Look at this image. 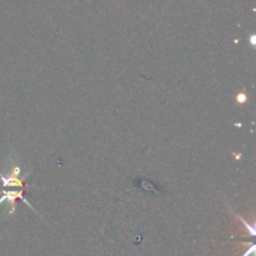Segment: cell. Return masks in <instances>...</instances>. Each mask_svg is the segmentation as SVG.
Returning a JSON list of instances; mask_svg holds the SVG:
<instances>
[{"label": "cell", "mask_w": 256, "mask_h": 256, "mask_svg": "<svg viewBox=\"0 0 256 256\" xmlns=\"http://www.w3.org/2000/svg\"><path fill=\"white\" fill-rule=\"evenodd\" d=\"M20 166L19 165H14L12 170L10 172V174L4 175L0 172V180L2 182V186L4 188H24L22 185V180L25 178H20Z\"/></svg>", "instance_id": "1"}, {"label": "cell", "mask_w": 256, "mask_h": 256, "mask_svg": "<svg viewBox=\"0 0 256 256\" xmlns=\"http://www.w3.org/2000/svg\"><path fill=\"white\" fill-rule=\"evenodd\" d=\"M2 196H0V205L2 204V202H9L10 204V214H12V212H15V200L16 199H22V202H25V204L29 205V208H32V210H34V208L32 206V204H30L29 202H28L25 198H22V192H15V190H12V192H6V190H2Z\"/></svg>", "instance_id": "2"}, {"label": "cell", "mask_w": 256, "mask_h": 256, "mask_svg": "<svg viewBox=\"0 0 256 256\" xmlns=\"http://www.w3.org/2000/svg\"><path fill=\"white\" fill-rule=\"evenodd\" d=\"M248 100V95L245 94H239L236 96V102H245Z\"/></svg>", "instance_id": "3"}, {"label": "cell", "mask_w": 256, "mask_h": 256, "mask_svg": "<svg viewBox=\"0 0 256 256\" xmlns=\"http://www.w3.org/2000/svg\"><path fill=\"white\" fill-rule=\"evenodd\" d=\"M250 42H252V45H255V35H252V38H250Z\"/></svg>", "instance_id": "4"}]
</instances>
